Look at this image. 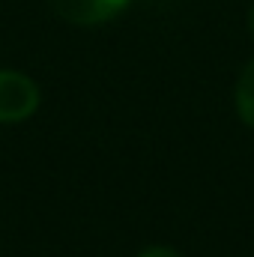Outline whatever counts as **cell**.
Instances as JSON below:
<instances>
[{
  "label": "cell",
  "instance_id": "6da1fadb",
  "mask_svg": "<svg viewBox=\"0 0 254 257\" xmlns=\"http://www.w3.org/2000/svg\"><path fill=\"white\" fill-rule=\"evenodd\" d=\"M36 108H39L36 84L21 72L0 69V123H21Z\"/></svg>",
  "mask_w": 254,
  "mask_h": 257
},
{
  "label": "cell",
  "instance_id": "7a4b0ae2",
  "mask_svg": "<svg viewBox=\"0 0 254 257\" xmlns=\"http://www.w3.org/2000/svg\"><path fill=\"white\" fill-rule=\"evenodd\" d=\"M51 9L72 24H102L126 9L129 0H48Z\"/></svg>",
  "mask_w": 254,
  "mask_h": 257
},
{
  "label": "cell",
  "instance_id": "3957f363",
  "mask_svg": "<svg viewBox=\"0 0 254 257\" xmlns=\"http://www.w3.org/2000/svg\"><path fill=\"white\" fill-rule=\"evenodd\" d=\"M236 111H239L242 123H248L254 128V60L239 75V84H236Z\"/></svg>",
  "mask_w": 254,
  "mask_h": 257
},
{
  "label": "cell",
  "instance_id": "277c9868",
  "mask_svg": "<svg viewBox=\"0 0 254 257\" xmlns=\"http://www.w3.org/2000/svg\"><path fill=\"white\" fill-rule=\"evenodd\" d=\"M138 257H183L180 251H174V248H165V245H156V248H147L144 254Z\"/></svg>",
  "mask_w": 254,
  "mask_h": 257
},
{
  "label": "cell",
  "instance_id": "5b68a950",
  "mask_svg": "<svg viewBox=\"0 0 254 257\" xmlns=\"http://www.w3.org/2000/svg\"><path fill=\"white\" fill-rule=\"evenodd\" d=\"M248 27H251V33H254V6H251V12H248Z\"/></svg>",
  "mask_w": 254,
  "mask_h": 257
}]
</instances>
